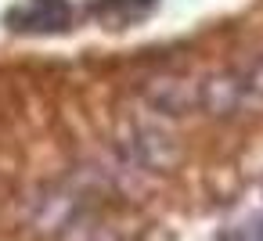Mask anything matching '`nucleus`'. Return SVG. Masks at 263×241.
<instances>
[{
  "label": "nucleus",
  "mask_w": 263,
  "mask_h": 241,
  "mask_svg": "<svg viewBox=\"0 0 263 241\" xmlns=\"http://www.w3.org/2000/svg\"><path fill=\"white\" fill-rule=\"evenodd\" d=\"M4 22H8L15 33L47 36V33L69 29L72 8H69V0H18V4L4 15Z\"/></svg>",
  "instance_id": "nucleus-1"
}]
</instances>
